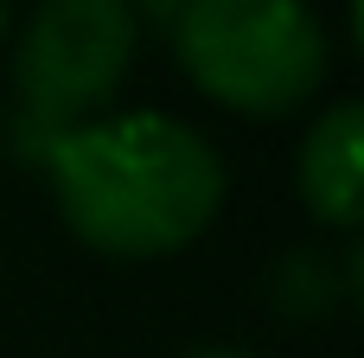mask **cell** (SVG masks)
I'll return each mask as SVG.
<instances>
[{
  "mask_svg": "<svg viewBox=\"0 0 364 358\" xmlns=\"http://www.w3.org/2000/svg\"><path fill=\"white\" fill-rule=\"evenodd\" d=\"M45 173L58 186L64 224L122 263L186 250L224 205V160L211 141L147 109L51 135Z\"/></svg>",
  "mask_w": 364,
  "mask_h": 358,
  "instance_id": "obj_1",
  "label": "cell"
},
{
  "mask_svg": "<svg viewBox=\"0 0 364 358\" xmlns=\"http://www.w3.org/2000/svg\"><path fill=\"white\" fill-rule=\"evenodd\" d=\"M186 358H256V352H243V346H198V352H186Z\"/></svg>",
  "mask_w": 364,
  "mask_h": 358,
  "instance_id": "obj_6",
  "label": "cell"
},
{
  "mask_svg": "<svg viewBox=\"0 0 364 358\" xmlns=\"http://www.w3.org/2000/svg\"><path fill=\"white\" fill-rule=\"evenodd\" d=\"M0 38H6V0H0Z\"/></svg>",
  "mask_w": 364,
  "mask_h": 358,
  "instance_id": "obj_7",
  "label": "cell"
},
{
  "mask_svg": "<svg viewBox=\"0 0 364 358\" xmlns=\"http://www.w3.org/2000/svg\"><path fill=\"white\" fill-rule=\"evenodd\" d=\"M186 0H128V13H147V19H173Z\"/></svg>",
  "mask_w": 364,
  "mask_h": 358,
  "instance_id": "obj_5",
  "label": "cell"
},
{
  "mask_svg": "<svg viewBox=\"0 0 364 358\" xmlns=\"http://www.w3.org/2000/svg\"><path fill=\"white\" fill-rule=\"evenodd\" d=\"M173 51L237 115H288L326 77V32L307 0H186L173 13Z\"/></svg>",
  "mask_w": 364,
  "mask_h": 358,
  "instance_id": "obj_2",
  "label": "cell"
},
{
  "mask_svg": "<svg viewBox=\"0 0 364 358\" xmlns=\"http://www.w3.org/2000/svg\"><path fill=\"white\" fill-rule=\"evenodd\" d=\"M301 199L320 224H339L352 231L364 218V109L358 102H333L314 135L301 141Z\"/></svg>",
  "mask_w": 364,
  "mask_h": 358,
  "instance_id": "obj_4",
  "label": "cell"
},
{
  "mask_svg": "<svg viewBox=\"0 0 364 358\" xmlns=\"http://www.w3.org/2000/svg\"><path fill=\"white\" fill-rule=\"evenodd\" d=\"M134 64V13L128 0H45L13 51V90L26 122L64 135L90 122Z\"/></svg>",
  "mask_w": 364,
  "mask_h": 358,
  "instance_id": "obj_3",
  "label": "cell"
}]
</instances>
